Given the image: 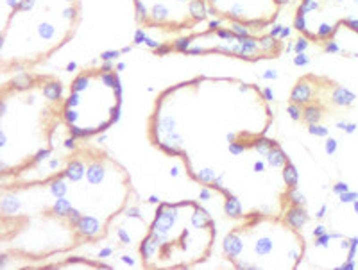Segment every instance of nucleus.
Returning a JSON list of instances; mask_svg holds the SVG:
<instances>
[{
	"label": "nucleus",
	"instance_id": "1",
	"mask_svg": "<svg viewBox=\"0 0 358 270\" xmlns=\"http://www.w3.org/2000/svg\"><path fill=\"white\" fill-rule=\"evenodd\" d=\"M272 111L256 84L199 75L160 93L149 116V142L183 161L190 179L224 195L234 219L285 215L296 168L267 131Z\"/></svg>",
	"mask_w": 358,
	"mask_h": 270
},
{
	"label": "nucleus",
	"instance_id": "2",
	"mask_svg": "<svg viewBox=\"0 0 358 270\" xmlns=\"http://www.w3.org/2000/svg\"><path fill=\"white\" fill-rule=\"evenodd\" d=\"M38 177L2 181V251L43 260L104 240L132 183L106 150L76 145Z\"/></svg>",
	"mask_w": 358,
	"mask_h": 270
},
{
	"label": "nucleus",
	"instance_id": "3",
	"mask_svg": "<svg viewBox=\"0 0 358 270\" xmlns=\"http://www.w3.org/2000/svg\"><path fill=\"white\" fill-rule=\"evenodd\" d=\"M66 93L60 79L20 72L0 91L2 181L34 170L54 152V134L64 125Z\"/></svg>",
	"mask_w": 358,
	"mask_h": 270
},
{
	"label": "nucleus",
	"instance_id": "4",
	"mask_svg": "<svg viewBox=\"0 0 358 270\" xmlns=\"http://www.w3.org/2000/svg\"><path fill=\"white\" fill-rule=\"evenodd\" d=\"M81 0H16L2 14V72H27L45 63L76 36Z\"/></svg>",
	"mask_w": 358,
	"mask_h": 270
},
{
	"label": "nucleus",
	"instance_id": "5",
	"mask_svg": "<svg viewBox=\"0 0 358 270\" xmlns=\"http://www.w3.org/2000/svg\"><path fill=\"white\" fill-rule=\"evenodd\" d=\"M215 222L194 201L160 204L140 244L142 265L150 270L192 269L204 263L215 245Z\"/></svg>",
	"mask_w": 358,
	"mask_h": 270
},
{
	"label": "nucleus",
	"instance_id": "6",
	"mask_svg": "<svg viewBox=\"0 0 358 270\" xmlns=\"http://www.w3.org/2000/svg\"><path fill=\"white\" fill-rule=\"evenodd\" d=\"M304 238L283 215L242 219L222 244V254L238 270H294L304 256Z\"/></svg>",
	"mask_w": 358,
	"mask_h": 270
},
{
	"label": "nucleus",
	"instance_id": "7",
	"mask_svg": "<svg viewBox=\"0 0 358 270\" xmlns=\"http://www.w3.org/2000/svg\"><path fill=\"white\" fill-rule=\"evenodd\" d=\"M122 86L110 64L77 73L64 99V129L72 140H88L118 120Z\"/></svg>",
	"mask_w": 358,
	"mask_h": 270
},
{
	"label": "nucleus",
	"instance_id": "8",
	"mask_svg": "<svg viewBox=\"0 0 358 270\" xmlns=\"http://www.w3.org/2000/svg\"><path fill=\"white\" fill-rule=\"evenodd\" d=\"M294 27L314 43L332 41L340 29L358 34V0H299Z\"/></svg>",
	"mask_w": 358,
	"mask_h": 270
},
{
	"label": "nucleus",
	"instance_id": "9",
	"mask_svg": "<svg viewBox=\"0 0 358 270\" xmlns=\"http://www.w3.org/2000/svg\"><path fill=\"white\" fill-rule=\"evenodd\" d=\"M176 50L184 54H228L248 61L272 59L282 54V41L272 36H246L231 30H210L204 34L188 36L184 41L176 43Z\"/></svg>",
	"mask_w": 358,
	"mask_h": 270
},
{
	"label": "nucleus",
	"instance_id": "10",
	"mask_svg": "<svg viewBox=\"0 0 358 270\" xmlns=\"http://www.w3.org/2000/svg\"><path fill=\"white\" fill-rule=\"evenodd\" d=\"M140 25L165 32H181L199 25L208 16L204 0H132Z\"/></svg>",
	"mask_w": 358,
	"mask_h": 270
},
{
	"label": "nucleus",
	"instance_id": "11",
	"mask_svg": "<svg viewBox=\"0 0 358 270\" xmlns=\"http://www.w3.org/2000/svg\"><path fill=\"white\" fill-rule=\"evenodd\" d=\"M208 13L215 18L244 27L260 30L272 25L282 13L286 0H204Z\"/></svg>",
	"mask_w": 358,
	"mask_h": 270
}]
</instances>
